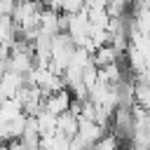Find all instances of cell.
I'll list each match as a JSON object with an SVG mask.
<instances>
[{
	"label": "cell",
	"mask_w": 150,
	"mask_h": 150,
	"mask_svg": "<svg viewBox=\"0 0 150 150\" xmlns=\"http://www.w3.org/2000/svg\"><path fill=\"white\" fill-rule=\"evenodd\" d=\"M23 87H26V77L23 75H19V73H14L9 68L2 73V77H0V91L5 94V98H16Z\"/></svg>",
	"instance_id": "5"
},
{
	"label": "cell",
	"mask_w": 150,
	"mask_h": 150,
	"mask_svg": "<svg viewBox=\"0 0 150 150\" xmlns=\"http://www.w3.org/2000/svg\"><path fill=\"white\" fill-rule=\"evenodd\" d=\"M75 54V42L68 38V33H59L54 40H52V70H56L59 75L66 73L70 59Z\"/></svg>",
	"instance_id": "1"
},
{
	"label": "cell",
	"mask_w": 150,
	"mask_h": 150,
	"mask_svg": "<svg viewBox=\"0 0 150 150\" xmlns=\"http://www.w3.org/2000/svg\"><path fill=\"white\" fill-rule=\"evenodd\" d=\"M122 2H124V5H129V7L134 5V0H122Z\"/></svg>",
	"instance_id": "12"
},
{
	"label": "cell",
	"mask_w": 150,
	"mask_h": 150,
	"mask_svg": "<svg viewBox=\"0 0 150 150\" xmlns=\"http://www.w3.org/2000/svg\"><path fill=\"white\" fill-rule=\"evenodd\" d=\"M73 108V94L68 91V89H61V91H56V94H49L47 98H45V108L42 110H47V112H52V115H63V112H68Z\"/></svg>",
	"instance_id": "4"
},
{
	"label": "cell",
	"mask_w": 150,
	"mask_h": 150,
	"mask_svg": "<svg viewBox=\"0 0 150 150\" xmlns=\"http://www.w3.org/2000/svg\"><path fill=\"white\" fill-rule=\"evenodd\" d=\"M77 127H80V117H77L75 110H68V112H63V115L56 117V131H61L68 138H75Z\"/></svg>",
	"instance_id": "6"
},
{
	"label": "cell",
	"mask_w": 150,
	"mask_h": 150,
	"mask_svg": "<svg viewBox=\"0 0 150 150\" xmlns=\"http://www.w3.org/2000/svg\"><path fill=\"white\" fill-rule=\"evenodd\" d=\"M70 141L68 136H63L61 131H54L49 136H40V150H70Z\"/></svg>",
	"instance_id": "7"
},
{
	"label": "cell",
	"mask_w": 150,
	"mask_h": 150,
	"mask_svg": "<svg viewBox=\"0 0 150 150\" xmlns=\"http://www.w3.org/2000/svg\"><path fill=\"white\" fill-rule=\"evenodd\" d=\"M136 82H141V84L150 87V68H145L143 73H138V75H136Z\"/></svg>",
	"instance_id": "11"
},
{
	"label": "cell",
	"mask_w": 150,
	"mask_h": 150,
	"mask_svg": "<svg viewBox=\"0 0 150 150\" xmlns=\"http://www.w3.org/2000/svg\"><path fill=\"white\" fill-rule=\"evenodd\" d=\"M105 136V129L101 127V124H96V122H89V120H80V127H77V134H75V138L89 150V148H94L101 138Z\"/></svg>",
	"instance_id": "3"
},
{
	"label": "cell",
	"mask_w": 150,
	"mask_h": 150,
	"mask_svg": "<svg viewBox=\"0 0 150 150\" xmlns=\"http://www.w3.org/2000/svg\"><path fill=\"white\" fill-rule=\"evenodd\" d=\"M35 122H38V134L40 136H49L56 131V115L47 112V110H40L35 115Z\"/></svg>",
	"instance_id": "9"
},
{
	"label": "cell",
	"mask_w": 150,
	"mask_h": 150,
	"mask_svg": "<svg viewBox=\"0 0 150 150\" xmlns=\"http://www.w3.org/2000/svg\"><path fill=\"white\" fill-rule=\"evenodd\" d=\"M117 56H120V52H117L112 45H103V47H98V49L94 52L91 61H94L96 68H105V66H110V63H117Z\"/></svg>",
	"instance_id": "8"
},
{
	"label": "cell",
	"mask_w": 150,
	"mask_h": 150,
	"mask_svg": "<svg viewBox=\"0 0 150 150\" xmlns=\"http://www.w3.org/2000/svg\"><path fill=\"white\" fill-rule=\"evenodd\" d=\"M124 56H127V66H129V70H131L134 75H138V73H143V70L148 68V63H145L143 54H141L136 47H131V45H129V49L124 52Z\"/></svg>",
	"instance_id": "10"
},
{
	"label": "cell",
	"mask_w": 150,
	"mask_h": 150,
	"mask_svg": "<svg viewBox=\"0 0 150 150\" xmlns=\"http://www.w3.org/2000/svg\"><path fill=\"white\" fill-rule=\"evenodd\" d=\"M0 145H2V143H0Z\"/></svg>",
	"instance_id": "13"
},
{
	"label": "cell",
	"mask_w": 150,
	"mask_h": 150,
	"mask_svg": "<svg viewBox=\"0 0 150 150\" xmlns=\"http://www.w3.org/2000/svg\"><path fill=\"white\" fill-rule=\"evenodd\" d=\"M68 16V23H66V33L68 38L75 42V47H87L89 42V30H91V23L87 19V12H75V14H66Z\"/></svg>",
	"instance_id": "2"
}]
</instances>
